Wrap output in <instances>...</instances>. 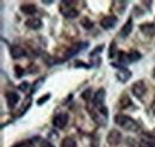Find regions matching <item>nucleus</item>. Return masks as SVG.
I'll use <instances>...</instances> for the list:
<instances>
[{
	"label": "nucleus",
	"mask_w": 155,
	"mask_h": 147,
	"mask_svg": "<svg viewBox=\"0 0 155 147\" xmlns=\"http://www.w3.org/2000/svg\"><path fill=\"white\" fill-rule=\"evenodd\" d=\"M115 122L120 128L125 129L128 132H138L140 130V126L135 120L131 118L130 116H127L123 114H118L115 116Z\"/></svg>",
	"instance_id": "1"
},
{
	"label": "nucleus",
	"mask_w": 155,
	"mask_h": 147,
	"mask_svg": "<svg viewBox=\"0 0 155 147\" xmlns=\"http://www.w3.org/2000/svg\"><path fill=\"white\" fill-rule=\"evenodd\" d=\"M68 5H69V1H63L61 4V7H60L61 13L67 18H77L79 16V11L72 6H68Z\"/></svg>",
	"instance_id": "2"
},
{
	"label": "nucleus",
	"mask_w": 155,
	"mask_h": 147,
	"mask_svg": "<svg viewBox=\"0 0 155 147\" xmlns=\"http://www.w3.org/2000/svg\"><path fill=\"white\" fill-rule=\"evenodd\" d=\"M87 46H88V43H87V42H85V43L80 42V43H77V44L72 46V47H71V48L64 53L63 61H64V60H68V59H71V57H73V56L75 55V54H78L79 52H81L82 49H85Z\"/></svg>",
	"instance_id": "3"
},
{
	"label": "nucleus",
	"mask_w": 155,
	"mask_h": 147,
	"mask_svg": "<svg viewBox=\"0 0 155 147\" xmlns=\"http://www.w3.org/2000/svg\"><path fill=\"white\" fill-rule=\"evenodd\" d=\"M68 123V114L66 112H61V114H58L54 118H53V126L55 128L58 129H63Z\"/></svg>",
	"instance_id": "4"
},
{
	"label": "nucleus",
	"mask_w": 155,
	"mask_h": 147,
	"mask_svg": "<svg viewBox=\"0 0 155 147\" xmlns=\"http://www.w3.org/2000/svg\"><path fill=\"white\" fill-rule=\"evenodd\" d=\"M106 141L111 146H118L120 144V141H122V134H120V132H118L116 129L110 130L109 134H107V136H106Z\"/></svg>",
	"instance_id": "5"
},
{
	"label": "nucleus",
	"mask_w": 155,
	"mask_h": 147,
	"mask_svg": "<svg viewBox=\"0 0 155 147\" xmlns=\"http://www.w3.org/2000/svg\"><path fill=\"white\" fill-rule=\"evenodd\" d=\"M114 67H117V68H119V71L117 72V78H118V80L120 81V83H127L130 78H131V72L128 70V68H125V67H122V66H118L117 63H111Z\"/></svg>",
	"instance_id": "6"
},
{
	"label": "nucleus",
	"mask_w": 155,
	"mask_h": 147,
	"mask_svg": "<svg viewBox=\"0 0 155 147\" xmlns=\"http://www.w3.org/2000/svg\"><path fill=\"white\" fill-rule=\"evenodd\" d=\"M105 90L101 87L99 89L96 93H94V97H93V107L94 108H103L104 107V102H105Z\"/></svg>",
	"instance_id": "7"
},
{
	"label": "nucleus",
	"mask_w": 155,
	"mask_h": 147,
	"mask_svg": "<svg viewBox=\"0 0 155 147\" xmlns=\"http://www.w3.org/2000/svg\"><path fill=\"white\" fill-rule=\"evenodd\" d=\"M133 93L136 98H142L144 96V93L147 91V87L144 85V83L141 80V81H136L135 84L133 85Z\"/></svg>",
	"instance_id": "8"
},
{
	"label": "nucleus",
	"mask_w": 155,
	"mask_h": 147,
	"mask_svg": "<svg viewBox=\"0 0 155 147\" xmlns=\"http://www.w3.org/2000/svg\"><path fill=\"white\" fill-rule=\"evenodd\" d=\"M116 24H117V17H115V16H106V17H104V18L100 20V25L105 30H109V29L115 28Z\"/></svg>",
	"instance_id": "9"
},
{
	"label": "nucleus",
	"mask_w": 155,
	"mask_h": 147,
	"mask_svg": "<svg viewBox=\"0 0 155 147\" xmlns=\"http://www.w3.org/2000/svg\"><path fill=\"white\" fill-rule=\"evenodd\" d=\"M6 97V102H7V107L10 109H13L16 107V104L19 102V94L16 92H7L5 94Z\"/></svg>",
	"instance_id": "10"
},
{
	"label": "nucleus",
	"mask_w": 155,
	"mask_h": 147,
	"mask_svg": "<svg viewBox=\"0 0 155 147\" xmlns=\"http://www.w3.org/2000/svg\"><path fill=\"white\" fill-rule=\"evenodd\" d=\"M140 30L146 36H154L155 35V24L154 23H144L140 25Z\"/></svg>",
	"instance_id": "11"
},
{
	"label": "nucleus",
	"mask_w": 155,
	"mask_h": 147,
	"mask_svg": "<svg viewBox=\"0 0 155 147\" xmlns=\"http://www.w3.org/2000/svg\"><path fill=\"white\" fill-rule=\"evenodd\" d=\"M25 25L32 30H38L42 28V20L39 18H36V17H31L28 20H25Z\"/></svg>",
	"instance_id": "12"
},
{
	"label": "nucleus",
	"mask_w": 155,
	"mask_h": 147,
	"mask_svg": "<svg viewBox=\"0 0 155 147\" xmlns=\"http://www.w3.org/2000/svg\"><path fill=\"white\" fill-rule=\"evenodd\" d=\"M10 53H11V56L13 59H20V57H23L26 54L25 50L21 47H19V46H12L11 49H10Z\"/></svg>",
	"instance_id": "13"
},
{
	"label": "nucleus",
	"mask_w": 155,
	"mask_h": 147,
	"mask_svg": "<svg viewBox=\"0 0 155 147\" xmlns=\"http://www.w3.org/2000/svg\"><path fill=\"white\" fill-rule=\"evenodd\" d=\"M133 31V19L129 18L128 19V22L123 25V28H122V30H120V36L122 37H128L130 35V32Z\"/></svg>",
	"instance_id": "14"
},
{
	"label": "nucleus",
	"mask_w": 155,
	"mask_h": 147,
	"mask_svg": "<svg viewBox=\"0 0 155 147\" xmlns=\"http://www.w3.org/2000/svg\"><path fill=\"white\" fill-rule=\"evenodd\" d=\"M20 10H21L23 13L29 15V16H32V15L37 11V9H36V6H35L34 4H25V5H21V6H20Z\"/></svg>",
	"instance_id": "15"
},
{
	"label": "nucleus",
	"mask_w": 155,
	"mask_h": 147,
	"mask_svg": "<svg viewBox=\"0 0 155 147\" xmlns=\"http://www.w3.org/2000/svg\"><path fill=\"white\" fill-rule=\"evenodd\" d=\"M131 105V99H130V97L128 96V94H123L122 97H120V99H119V107L122 108V109H127L128 107H130Z\"/></svg>",
	"instance_id": "16"
},
{
	"label": "nucleus",
	"mask_w": 155,
	"mask_h": 147,
	"mask_svg": "<svg viewBox=\"0 0 155 147\" xmlns=\"http://www.w3.org/2000/svg\"><path fill=\"white\" fill-rule=\"evenodd\" d=\"M61 147H77V142H75V140H74L73 138L67 136V138H64V139L62 140Z\"/></svg>",
	"instance_id": "17"
},
{
	"label": "nucleus",
	"mask_w": 155,
	"mask_h": 147,
	"mask_svg": "<svg viewBox=\"0 0 155 147\" xmlns=\"http://www.w3.org/2000/svg\"><path fill=\"white\" fill-rule=\"evenodd\" d=\"M118 60L122 65H127L130 62V59H129V54L125 53V52H119L118 53Z\"/></svg>",
	"instance_id": "18"
},
{
	"label": "nucleus",
	"mask_w": 155,
	"mask_h": 147,
	"mask_svg": "<svg viewBox=\"0 0 155 147\" xmlns=\"http://www.w3.org/2000/svg\"><path fill=\"white\" fill-rule=\"evenodd\" d=\"M80 23H81V25H82L85 29H87V30H90V29L93 28V22L88 18V17H84V18L81 19Z\"/></svg>",
	"instance_id": "19"
},
{
	"label": "nucleus",
	"mask_w": 155,
	"mask_h": 147,
	"mask_svg": "<svg viewBox=\"0 0 155 147\" xmlns=\"http://www.w3.org/2000/svg\"><path fill=\"white\" fill-rule=\"evenodd\" d=\"M117 46H116V42L115 41H112L111 42V44H110V50H109V57L110 59H114L115 56L117 55Z\"/></svg>",
	"instance_id": "20"
},
{
	"label": "nucleus",
	"mask_w": 155,
	"mask_h": 147,
	"mask_svg": "<svg viewBox=\"0 0 155 147\" xmlns=\"http://www.w3.org/2000/svg\"><path fill=\"white\" fill-rule=\"evenodd\" d=\"M30 105H31V97H28L26 98V101L24 102V104H23V107L20 108V110H19V116H21L25 111L28 110L29 108H30Z\"/></svg>",
	"instance_id": "21"
},
{
	"label": "nucleus",
	"mask_w": 155,
	"mask_h": 147,
	"mask_svg": "<svg viewBox=\"0 0 155 147\" xmlns=\"http://www.w3.org/2000/svg\"><path fill=\"white\" fill-rule=\"evenodd\" d=\"M129 59H130V62H135V61L141 59V54L136 50H133V52L129 53Z\"/></svg>",
	"instance_id": "22"
},
{
	"label": "nucleus",
	"mask_w": 155,
	"mask_h": 147,
	"mask_svg": "<svg viewBox=\"0 0 155 147\" xmlns=\"http://www.w3.org/2000/svg\"><path fill=\"white\" fill-rule=\"evenodd\" d=\"M140 147H155L154 140H141Z\"/></svg>",
	"instance_id": "23"
},
{
	"label": "nucleus",
	"mask_w": 155,
	"mask_h": 147,
	"mask_svg": "<svg viewBox=\"0 0 155 147\" xmlns=\"http://www.w3.org/2000/svg\"><path fill=\"white\" fill-rule=\"evenodd\" d=\"M103 49H104V46L103 44H100V46H98L96 49H93L92 52H91V54H90V56H91V59L92 57H94V56H98L97 54H99L100 52H103Z\"/></svg>",
	"instance_id": "24"
},
{
	"label": "nucleus",
	"mask_w": 155,
	"mask_h": 147,
	"mask_svg": "<svg viewBox=\"0 0 155 147\" xmlns=\"http://www.w3.org/2000/svg\"><path fill=\"white\" fill-rule=\"evenodd\" d=\"M15 73H16V77L17 78H21L23 75H24V73H25V71H24V68H21L20 66H16L15 67Z\"/></svg>",
	"instance_id": "25"
},
{
	"label": "nucleus",
	"mask_w": 155,
	"mask_h": 147,
	"mask_svg": "<svg viewBox=\"0 0 155 147\" xmlns=\"http://www.w3.org/2000/svg\"><path fill=\"white\" fill-rule=\"evenodd\" d=\"M91 92H92V90H91V89L85 90V91L81 93V98H84L85 101H88V99H90V97L92 96V93H91Z\"/></svg>",
	"instance_id": "26"
},
{
	"label": "nucleus",
	"mask_w": 155,
	"mask_h": 147,
	"mask_svg": "<svg viewBox=\"0 0 155 147\" xmlns=\"http://www.w3.org/2000/svg\"><path fill=\"white\" fill-rule=\"evenodd\" d=\"M49 98H50V94H49V93H47L45 96H42L41 98H38V99H37V104H38V105L44 104V103H45V102H47Z\"/></svg>",
	"instance_id": "27"
},
{
	"label": "nucleus",
	"mask_w": 155,
	"mask_h": 147,
	"mask_svg": "<svg viewBox=\"0 0 155 147\" xmlns=\"http://www.w3.org/2000/svg\"><path fill=\"white\" fill-rule=\"evenodd\" d=\"M75 67H84V68H90L88 65H86L82 61H75Z\"/></svg>",
	"instance_id": "28"
},
{
	"label": "nucleus",
	"mask_w": 155,
	"mask_h": 147,
	"mask_svg": "<svg viewBox=\"0 0 155 147\" xmlns=\"http://www.w3.org/2000/svg\"><path fill=\"white\" fill-rule=\"evenodd\" d=\"M41 147H55L50 141H47V140H44V141H42V144H41Z\"/></svg>",
	"instance_id": "29"
},
{
	"label": "nucleus",
	"mask_w": 155,
	"mask_h": 147,
	"mask_svg": "<svg viewBox=\"0 0 155 147\" xmlns=\"http://www.w3.org/2000/svg\"><path fill=\"white\" fill-rule=\"evenodd\" d=\"M28 87H29V83H21L19 85V90H21V91H25V90H28Z\"/></svg>",
	"instance_id": "30"
},
{
	"label": "nucleus",
	"mask_w": 155,
	"mask_h": 147,
	"mask_svg": "<svg viewBox=\"0 0 155 147\" xmlns=\"http://www.w3.org/2000/svg\"><path fill=\"white\" fill-rule=\"evenodd\" d=\"M150 109H152V111H153V114L155 115V99L152 102V105H150Z\"/></svg>",
	"instance_id": "31"
},
{
	"label": "nucleus",
	"mask_w": 155,
	"mask_h": 147,
	"mask_svg": "<svg viewBox=\"0 0 155 147\" xmlns=\"http://www.w3.org/2000/svg\"><path fill=\"white\" fill-rule=\"evenodd\" d=\"M153 74H154V78H155V68H154V72H153Z\"/></svg>",
	"instance_id": "32"
}]
</instances>
